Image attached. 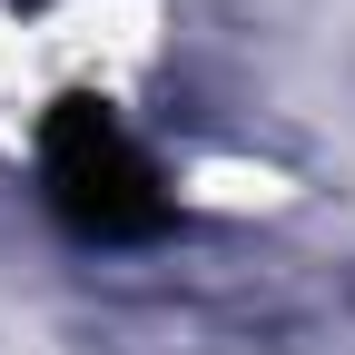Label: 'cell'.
<instances>
[{
	"label": "cell",
	"instance_id": "cell-1",
	"mask_svg": "<svg viewBox=\"0 0 355 355\" xmlns=\"http://www.w3.org/2000/svg\"><path fill=\"white\" fill-rule=\"evenodd\" d=\"M40 188H50V207L69 217L79 237H99V247H128V237L168 227L158 168H148V148L128 139L109 109L50 119V139H40Z\"/></svg>",
	"mask_w": 355,
	"mask_h": 355
}]
</instances>
